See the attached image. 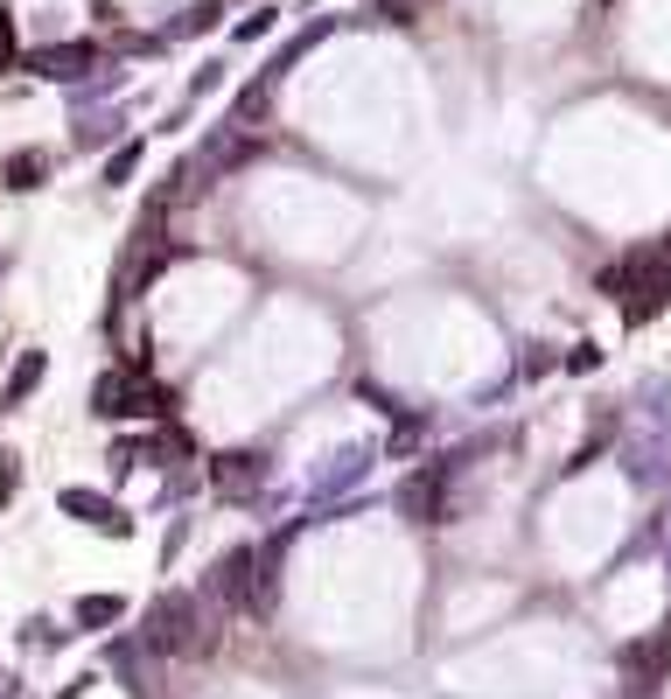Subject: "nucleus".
Masks as SVG:
<instances>
[{
	"mask_svg": "<svg viewBox=\"0 0 671 699\" xmlns=\"http://www.w3.org/2000/svg\"><path fill=\"white\" fill-rule=\"evenodd\" d=\"M147 644H155V651H197L203 644L197 601H189V595H161L155 609H147Z\"/></svg>",
	"mask_w": 671,
	"mask_h": 699,
	"instance_id": "obj_1",
	"label": "nucleus"
},
{
	"mask_svg": "<svg viewBox=\"0 0 671 699\" xmlns=\"http://www.w3.org/2000/svg\"><path fill=\"white\" fill-rule=\"evenodd\" d=\"M43 168H49V155H14L8 161V182L14 189H35V182H43Z\"/></svg>",
	"mask_w": 671,
	"mask_h": 699,
	"instance_id": "obj_8",
	"label": "nucleus"
},
{
	"mask_svg": "<svg viewBox=\"0 0 671 699\" xmlns=\"http://www.w3.org/2000/svg\"><path fill=\"white\" fill-rule=\"evenodd\" d=\"M99 413H105V420H133V413H147V406H141V392H133L126 377H105V385H99Z\"/></svg>",
	"mask_w": 671,
	"mask_h": 699,
	"instance_id": "obj_5",
	"label": "nucleus"
},
{
	"mask_svg": "<svg viewBox=\"0 0 671 699\" xmlns=\"http://www.w3.org/2000/svg\"><path fill=\"white\" fill-rule=\"evenodd\" d=\"M406 511H413L420 525H440V476H420V483L406 489Z\"/></svg>",
	"mask_w": 671,
	"mask_h": 699,
	"instance_id": "obj_7",
	"label": "nucleus"
},
{
	"mask_svg": "<svg viewBox=\"0 0 671 699\" xmlns=\"http://www.w3.org/2000/svg\"><path fill=\"white\" fill-rule=\"evenodd\" d=\"M91 64V43H64V49H35L29 70H43V78H85Z\"/></svg>",
	"mask_w": 671,
	"mask_h": 699,
	"instance_id": "obj_3",
	"label": "nucleus"
},
{
	"mask_svg": "<svg viewBox=\"0 0 671 699\" xmlns=\"http://www.w3.org/2000/svg\"><path fill=\"white\" fill-rule=\"evenodd\" d=\"M64 504H70L85 525H99V532H126V511H120V504H105V497H85V489H70Z\"/></svg>",
	"mask_w": 671,
	"mask_h": 699,
	"instance_id": "obj_4",
	"label": "nucleus"
},
{
	"mask_svg": "<svg viewBox=\"0 0 671 699\" xmlns=\"http://www.w3.org/2000/svg\"><path fill=\"white\" fill-rule=\"evenodd\" d=\"M78 622H120V601H112V595H85L78 601Z\"/></svg>",
	"mask_w": 671,
	"mask_h": 699,
	"instance_id": "obj_9",
	"label": "nucleus"
},
{
	"mask_svg": "<svg viewBox=\"0 0 671 699\" xmlns=\"http://www.w3.org/2000/svg\"><path fill=\"white\" fill-rule=\"evenodd\" d=\"M210 476H217L224 497H253V489L266 483V462H259V455H217V469H210Z\"/></svg>",
	"mask_w": 671,
	"mask_h": 699,
	"instance_id": "obj_2",
	"label": "nucleus"
},
{
	"mask_svg": "<svg viewBox=\"0 0 671 699\" xmlns=\"http://www.w3.org/2000/svg\"><path fill=\"white\" fill-rule=\"evenodd\" d=\"M8 64H14V22L0 14V70H8Z\"/></svg>",
	"mask_w": 671,
	"mask_h": 699,
	"instance_id": "obj_10",
	"label": "nucleus"
},
{
	"mask_svg": "<svg viewBox=\"0 0 671 699\" xmlns=\"http://www.w3.org/2000/svg\"><path fill=\"white\" fill-rule=\"evenodd\" d=\"M35 385H43V357H35V350H29V357H22V364H14V377H8V392H0V406H22V399H29V392H35Z\"/></svg>",
	"mask_w": 671,
	"mask_h": 699,
	"instance_id": "obj_6",
	"label": "nucleus"
}]
</instances>
